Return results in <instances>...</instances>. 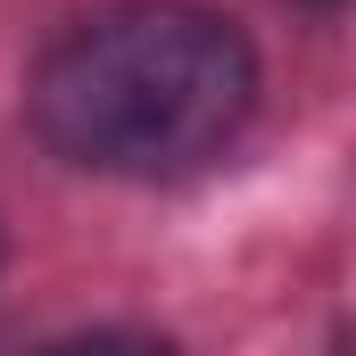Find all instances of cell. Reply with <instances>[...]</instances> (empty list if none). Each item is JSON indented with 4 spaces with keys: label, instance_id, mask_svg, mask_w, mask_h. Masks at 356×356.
<instances>
[{
    "label": "cell",
    "instance_id": "cell-1",
    "mask_svg": "<svg viewBox=\"0 0 356 356\" xmlns=\"http://www.w3.org/2000/svg\"><path fill=\"white\" fill-rule=\"evenodd\" d=\"M25 116L67 166L166 182L241 141L257 116V50L224 8L108 0L33 58Z\"/></svg>",
    "mask_w": 356,
    "mask_h": 356
},
{
    "label": "cell",
    "instance_id": "cell-2",
    "mask_svg": "<svg viewBox=\"0 0 356 356\" xmlns=\"http://www.w3.org/2000/svg\"><path fill=\"white\" fill-rule=\"evenodd\" d=\"M33 356H182L166 332H141V323H99V332H67V340H42Z\"/></svg>",
    "mask_w": 356,
    "mask_h": 356
},
{
    "label": "cell",
    "instance_id": "cell-3",
    "mask_svg": "<svg viewBox=\"0 0 356 356\" xmlns=\"http://www.w3.org/2000/svg\"><path fill=\"white\" fill-rule=\"evenodd\" d=\"M307 8H340V0H307Z\"/></svg>",
    "mask_w": 356,
    "mask_h": 356
}]
</instances>
